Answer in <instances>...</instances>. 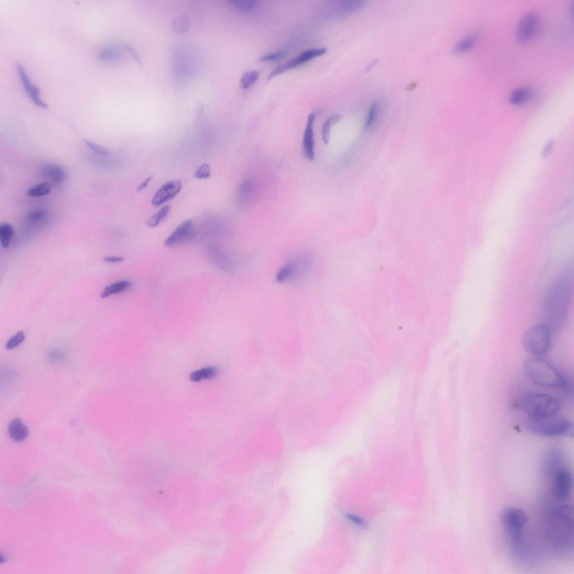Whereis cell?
Instances as JSON below:
<instances>
[{
	"instance_id": "6da1fadb",
	"label": "cell",
	"mask_w": 574,
	"mask_h": 574,
	"mask_svg": "<svg viewBox=\"0 0 574 574\" xmlns=\"http://www.w3.org/2000/svg\"><path fill=\"white\" fill-rule=\"evenodd\" d=\"M572 285L569 278H560L556 281L547 295L545 310L552 331L559 329L565 323L569 312Z\"/></svg>"
},
{
	"instance_id": "7a4b0ae2",
	"label": "cell",
	"mask_w": 574,
	"mask_h": 574,
	"mask_svg": "<svg viewBox=\"0 0 574 574\" xmlns=\"http://www.w3.org/2000/svg\"><path fill=\"white\" fill-rule=\"evenodd\" d=\"M524 371L533 383L540 387L565 389L567 381L554 366L543 357L532 358L526 361Z\"/></svg>"
},
{
	"instance_id": "3957f363",
	"label": "cell",
	"mask_w": 574,
	"mask_h": 574,
	"mask_svg": "<svg viewBox=\"0 0 574 574\" xmlns=\"http://www.w3.org/2000/svg\"><path fill=\"white\" fill-rule=\"evenodd\" d=\"M501 520L515 553L523 555L525 553L524 534L528 521L527 515L523 510L517 507H506L502 513Z\"/></svg>"
},
{
	"instance_id": "277c9868",
	"label": "cell",
	"mask_w": 574,
	"mask_h": 574,
	"mask_svg": "<svg viewBox=\"0 0 574 574\" xmlns=\"http://www.w3.org/2000/svg\"><path fill=\"white\" fill-rule=\"evenodd\" d=\"M561 402L556 397L542 392H531L522 397L521 409L529 418H540L558 414Z\"/></svg>"
},
{
	"instance_id": "5b68a950",
	"label": "cell",
	"mask_w": 574,
	"mask_h": 574,
	"mask_svg": "<svg viewBox=\"0 0 574 574\" xmlns=\"http://www.w3.org/2000/svg\"><path fill=\"white\" fill-rule=\"evenodd\" d=\"M527 427L529 431L535 435L555 438L568 435L572 429L573 425L568 418L557 414L544 418H529Z\"/></svg>"
},
{
	"instance_id": "8992f818",
	"label": "cell",
	"mask_w": 574,
	"mask_h": 574,
	"mask_svg": "<svg viewBox=\"0 0 574 574\" xmlns=\"http://www.w3.org/2000/svg\"><path fill=\"white\" fill-rule=\"evenodd\" d=\"M552 334L553 331L546 324L533 325L524 333L523 346L529 353L543 357L550 347Z\"/></svg>"
},
{
	"instance_id": "52a82bcc",
	"label": "cell",
	"mask_w": 574,
	"mask_h": 574,
	"mask_svg": "<svg viewBox=\"0 0 574 574\" xmlns=\"http://www.w3.org/2000/svg\"><path fill=\"white\" fill-rule=\"evenodd\" d=\"M540 27V19L537 12H529L522 17L517 26V37L522 43L533 41L538 36Z\"/></svg>"
},
{
	"instance_id": "ba28073f",
	"label": "cell",
	"mask_w": 574,
	"mask_h": 574,
	"mask_svg": "<svg viewBox=\"0 0 574 574\" xmlns=\"http://www.w3.org/2000/svg\"><path fill=\"white\" fill-rule=\"evenodd\" d=\"M327 53V49L325 48H317V49H311L303 52L298 56L289 61L286 64L278 66L277 68L274 69L269 74L268 80H271L274 77L279 75L288 70L297 68L314 58L321 56Z\"/></svg>"
},
{
	"instance_id": "9c48e42d",
	"label": "cell",
	"mask_w": 574,
	"mask_h": 574,
	"mask_svg": "<svg viewBox=\"0 0 574 574\" xmlns=\"http://www.w3.org/2000/svg\"><path fill=\"white\" fill-rule=\"evenodd\" d=\"M553 475L554 477L553 492L555 497L559 500L564 501L569 499L573 489V477L567 468L562 466Z\"/></svg>"
},
{
	"instance_id": "30bf717a",
	"label": "cell",
	"mask_w": 574,
	"mask_h": 574,
	"mask_svg": "<svg viewBox=\"0 0 574 574\" xmlns=\"http://www.w3.org/2000/svg\"><path fill=\"white\" fill-rule=\"evenodd\" d=\"M258 194L257 184L253 179L244 180L237 190L236 202L240 208H250L256 201Z\"/></svg>"
},
{
	"instance_id": "8fae6325",
	"label": "cell",
	"mask_w": 574,
	"mask_h": 574,
	"mask_svg": "<svg viewBox=\"0 0 574 574\" xmlns=\"http://www.w3.org/2000/svg\"><path fill=\"white\" fill-rule=\"evenodd\" d=\"M196 236L193 222L190 220L184 221L176 228L165 241V246L172 247L182 243L190 242Z\"/></svg>"
},
{
	"instance_id": "7c38bea8",
	"label": "cell",
	"mask_w": 574,
	"mask_h": 574,
	"mask_svg": "<svg viewBox=\"0 0 574 574\" xmlns=\"http://www.w3.org/2000/svg\"><path fill=\"white\" fill-rule=\"evenodd\" d=\"M309 260L306 258H298L293 259L284 265L276 276V280L278 283H286L297 278L305 271L309 264Z\"/></svg>"
},
{
	"instance_id": "4fadbf2b",
	"label": "cell",
	"mask_w": 574,
	"mask_h": 574,
	"mask_svg": "<svg viewBox=\"0 0 574 574\" xmlns=\"http://www.w3.org/2000/svg\"><path fill=\"white\" fill-rule=\"evenodd\" d=\"M182 189V183L179 180H171L163 185L155 192L151 204L158 207L175 198Z\"/></svg>"
},
{
	"instance_id": "5bb4252c",
	"label": "cell",
	"mask_w": 574,
	"mask_h": 574,
	"mask_svg": "<svg viewBox=\"0 0 574 574\" xmlns=\"http://www.w3.org/2000/svg\"><path fill=\"white\" fill-rule=\"evenodd\" d=\"M316 119L315 113H311L307 118L306 127L303 134V151L306 158L313 161L315 158V140L314 125Z\"/></svg>"
},
{
	"instance_id": "9a60e30c",
	"label": "cell",
	"mask_w": 574,
	"mask_h": 574,
	"mask_svg": "<svg viewBox=\"0 0 574 574\" xmlns=\"http://www.w3.org/2000/svg\"><path fill=\"white\" fill-rule=\"evenodd\" d=\"M17 70L21 83L23 85L24 90L27 92L29 97L32 100L33 103L37 106L41 107L42 109H47L48 107L47 105L40 98L39 89L35 86L31 82L27 74H26L23 66L19 64V63H18L17 64Z\"/></svg>"
},
{
	"instance_id": "2e32d148",
	"label": "cell",
	"mask_w": 574,
	"mask_h": 574,
	"mask_svg": "<svg viewBox=\"0 0 574 574\" xmlns=\"http://www.w3.org/2000/svg\"><path fill=\"white\" fill-rule=\"evenodd\" d=\"M8 433L14 442L21 443L27 439L29 429L20 418H14L8 426Z\"/></svg>"
},
{
	"instance_id": "e0dca14e",
	"label": "cell",
	"mask_w": 574,
	"mask_h": 574,
	"mask_svg": "<svg viewBox=\"0 0 574 574\" xmlns=\"http://www.w3.org/2000/svg\"><path fill=\"white\" fill-rule=\"evenodd\" d=\"M41 172L42 175L56 186H60L64 183L66 177L64 170L56 165H44Z\"/></svg>"
},
{
	"instance_id": "ac0fdd59",
	"label": "cell",
	"mask_w": 574,
	"mask_h": 574,
	"mask_svg": "<svg viewBox=\"0 0 574 574\" xmlns=\"http://www.w3.org/2000/svg\"><path fill=\"white\" fill-rule=\"evenodd\" d=\"M97 57L102 61L115 62L121 58L122 51L120 48L117 46H107L97 52Z\"/></svg>"
},
{
	"instance_id": "d6986e66",
	"label": "cell",
	"mask_w": 574,
	"mask_h": 574,
	"mask_svg": "<svg viewBox=\"0 0 574 574\" xmlns=\"http://www.w3.org/2000/svg\"><path fill=\"white\" fill-rule=\"evenodd\" d=\"M530 89L525 87L518 88L514 90L510 95L509 101L514 106H520L527 103L532 97Z\"/></svg>"
},
{
	"instance_id": "ffe728a7",
	"label": "cell",
	"mask_w": 574,
	"mask_h": 574,
	"mask_svg": "<svg viewBox=\"0 0 574 574\" xmlns=\"http://www.w3.org/2000/svg\"><path fill=\"white\" fill-rule=\"evenodd\" d=\"M131 286V281L129 280L118 281V282L106 287L105 290L102 291L101 297L102 298H106L111 296L121 293V292L127 290Z\"/></svg>"
},
{
	"instance_id": "44dd1931",
	"label": "cell",
	"mask_w": 574,
	"mask_h": 574,
	"mask_svg": "<svg viewBox=\"0 0 574 574\" xmlns=\"http://www.w3.org/2000/svg\"><path fill=\"white\" fill-rule=\"evenodd\" d=\"M218 373V370L216 368L208 367L192 372L190 375V379L194 382H199L203 379H213L217 376Z\"/></svg>"
},
{
	"instance_id": "7402d4cb",
	"label": "cell",
	"mask_w": 574,
	"mask_h": 574,
	"mask_svg": "<svg viewBox=\"0 0 574 574\" xmlns=\"http://www.w3.org/2000/svg\"><path fill=\"white\" fill-rule=\"evenodd\" d=\"M342 116L340 114H335L329 117L324 122L322 127V138L325 144H328L330 141L331 129L333 126L335 125L341 120Z\"/></svg>"
},
{
	"instance_id": "603a6c76",
	"label": "cell",
	"mask_w": 574,
	"mask_h": 574,
	"mask_svg": "<svg viewBox=\"0 0 574 574\" xmlns=\"http://www.w3.org/2000/svg\"><path fill=\"white\" fill-rule=\"evenodd\" d=\"M14 228L12 225L3 223L0 225V240L3 248H8L14 235Z\"/></svg>"
},
{
	"instance_id": "cb8c5ba5",
	"label": "cell",
	"mask_w": 574,
	"mask_h": 574,
	"mask_svg": "<svg viewBox=\"0 0 574 574\" xmlns=\"http://www.w3.org/2000/svg\"><path fill=\"white\" fill-rule=\"evenodd\" d=\"M260 76V73L257 70H250L244 73L240 80L241 87L243 90H247L257 82Z\"/></svg>"
},
{
	"instance_id": "d4e9b609",
	"label": "cell",
	"mask_w": 574,
	"mask_h": 574,
	"mask_svg": "<svg viewBox=\"0 0 574 574\" xmlns=\"http://www.w3.org/2000/svg\"><path fill=\"white\" fill-rule=\"evenodd\" d=\"M170 206L166 205L155 213L148 219L147 223L148 226L154 228L158 226L161 222L168 216L170 212Z\"/></svg>"
},
{
	"instance_id": "484cf974",
	"label": "cell",
	"mask_w": 574,
	"mask_h": 574,
	"mask_svg": "<svg viewBox=\"0 0 574 574\" xmlns=\"http://www.w3.org/2000/svg\"><path fill=\"white\" fill-rule=\"evenodd\" d=\"M259 2L255 0H232L229 1L231 5L241 12H250L257 8Z\"/></svg>"
},
{
	"instance_id": "4316f807",
	"label": "cell",
	"mask_w": 574,
	"mask_h": 574,
	"mask_svg": "<svg viewBox=\"0 0 574 574\" xmlns=\"http://www.w3.org/2000/svg\"><path fill=\"white\" fill-rule=\"evenodd\" d=\"M52 185L49 183H42L36 185L27 191V195L31 197H40L51 193Z\"/></svg>"
},
{
	"instance_id": "83f0119b",
	"label": "cell",
	"mask_w": 574,
	"mask_h": 574,
	"mask_svg": "<svg viewBox=\"0 0 574 574\" xmlns=\"http://www.w3.org/2000/svg\"><path fill=\"white\" fill-rule=\"evenodd\" d=\"M474 42H475V38L473 37H469L468 38L463 39L455 44L453 49L452 53L454 55L464 53L472 47Z\"/></svg>"
},
{
	"instance_id": "f1b7e54d",
	"label": "cell",
	"mask_w": 574,
	"mask_h": 574,
	"mask_svg": "<svg viewBox=\"0 0 574 574\" xmlns=\"http://www.w3.org/2000/svg\"><path fill=\"white\" fill-rule=\"evenodd\" d=\"M47 216L48 213L45 209H37L29 213L26 219L29 223H35L44 221Z\"/></svg>"
},
{
	"instance_id": "f546056e",
	"label": "cell",
	"mask_w": 574,
	"mask_h": 574,
	"mask_svg": "<svg viewBox=\"0 0 574 574\" xmlns=\"http://www.w3.org/2000/svg\"><path fill=\"white\" fill-rule=\"evenodd\" d=\"M25 339V335L23 332L20 331L17 333L11 338L6 344L5 348L7 350H12L23 343Z\"/></svg>"
},
{
	"instance_id": "4dcf8cb0",
	"label": "cell",
	"mask_w": 574,
	"mask_h": 574,
	"mask_svg": "<svg viewBox=\"0 0 574 574\" xmlns=\"http://www.w3.org/2000/svg\"><path fill=\"white\" fill-rule=\"evenodd\" d=\"M287 55L288 53L286 51L282 50L277 52L275 53L269 54L262 56L260 57V60L264 62L278 61L282 60V59L287 56Z\"/></svg>"
},
{
	"instance_id": "1f68e13d",
	"label": "cell",
	"mask_w": 574,
	"mask_h": 574,
	"mask_svg": "<svg viewBox=\"0 0 574 574\" xmlns=\"http://www.w3.org/2000/svg\"><path fill=\"white\" fill-rule=\"evenodd\" d=\"M211 175V168L208 164H203L196 170L194 177L199 180L207 179Z\"/></svg>"
},
{
	"instance_id": "d6a6232c",
	"label": "cell",
	"mask_w": 574,
	"mask_h": 574,
	"mask_svg": "<svg viewBox=\"0 0 574 574\" xmlns=\"http://www.w3.org/2000/svg\"><path fill=\"white\" fill-rule=\"evenodd\" d=\"M377 109H378V105H377V103L376 102L372 103V105L371 107H370L369 111L368 120H367L365 125L366 129H368L371 127L374 121L375 120L377 115Z\"/></svg>"
},
{
	"instance_id": "836d02e7",
	"label": "cell",
	"mask_w": 574,
	"mask_h": 574,
	"mask_svg": "<svg viewBox=\"0 0 574 574\" xmlns=\"http://www.w3.org/2000/svg\"><path fill=\"white\" fill-rule=\"evenodd\" d=\"M83 142L85 144H86L88 147L90 148V149H91L93 151H95L96 153L103 155H107L110 154L108 149H107L106 148L101 146L98 145L97 144L92 143L90 142V141L86 139H84Z\"/></svg>"
},
{
	"instance_id": "e575fe53",
	"label": "cell",
	"mask_w": 574,
	"mask_h": 574,
	"mask_svg": "<svg viewBox=\"0 0 574 574\" xmlns=\"http://www.w3.org/2000/svg\"><path fill=\"white\" fill-rule=\"evenodd\" d=\"M174 27L177 31L183 32L187 31L188 28V21L185 18L177 19L173 23Z\"/></svg>"
},
{
	"instance_id": "d590c367",
	"label": "cell",
	"mask_w": 574,
	"mask_h": 574,
	"mask_svg": "<svg viewBox=\"0 0 574 574\" xmlns=\"http://www.w3.org/2000/svg\"><path fill=\"white\" fill-rule=\"evenodd\" d=\"M152 179H153V177L151 176H149V177H147V179L144 180L142 183H141L138 185V187H137V191H138V192H140V191H143L144 190H145L146 188L148 186H149V185L151 182V181H152Z\"/></svg>"
},
{
	"instance_id": "8d00e7d4",
	"label": "cell",
	"mask_w": 574,
	"mask_h": 574,
	"mask_svg": "<svg viewBox=\"0 0 574 574\" xmlns=\"http://www.w3.org/2000/svg\"><path fill=\"white\" fill-rule=\"evenodd\" d=\"M122 46H123L124 49L129 51L130 53H131L133 57L134 58L137 62H138L139 64H140V57H139L138 54L136 53V52L134 49H133L131 47L129 46L128 45V44H124L123 45H122Z\"/></svg>"
},
{
	"instance_id": "74e56055",
	"label": "cell",
	"mask_w": 574,
	"mask_h": 574,
	"mask_svg": "<svg viewBox=\"0 0 574 574\" xmlns=\"http://www.w3.org/2000/svg\"><path fill=\"white\" fill-rule=\"evenodd\" d=\"M125 259L122 257H106L103 258V260L109 263L121 262L124 261Z\"/></svg>"
},
{
	"instance_id": "f35d334b",
	"label": "cell",
	"mask_w": 574,
	"mask_h": 574,
	"mask_svg": "<svg viewBox=\"0 0 574 574\" xmlns=\"http://www.w3.org/2000/svg\"><path fill=\"white\" fill-rule=\"evenodd\" d=\"M347 517L348 519L353 521V523H354L355 524L360 525L361 527H363V526L365 525L364 521L362 520L361 519H360V518L357 517L353 516L352 515L348 514L347 515Z\"/></svg>"
},
{
	"instance_id": "ab89813d",
	"label": "cell",
	"mask_w": 574,
	"mask_h": 574,
	"mask_svg": "<svg viewBox=\"0 0 574 574\" xmlns=\"http://www.w3.org/2000/svg\"><path fill=\"white\" fill-rule=\"evenodd\" d=\"M50 357L54 361H60L64 358V354L60 351H54L51 353Z\"/></svg>"
},
{
	"instance_id": "60d3db41",
	"label": "cell",
	"mask_w": 574,
	"mask_h": 574,
	"mask_svg": "<svg viewBox=\"0 0 574 574\" xmlns=\"http://www.w3.org/2000/svg\"><path fill=\"white\" fill-rule=\"evenodd\" d=\"M377 62H378V60H374L372 61H371V62H370V64H369V65L368 66H367L366 71L367 72L370 71V70H371V69L373 67V66H375L377 64Z\"/></svg>"
}]
</instances>
